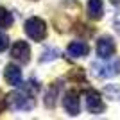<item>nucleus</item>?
<instances>
[{"label": "nucleus", "instance_id": "obj_1", "mask_svg": "<svg viewBox=\"0 0 120 120\" xmlns=\"http://www.w3.org/2000/svg\"><path fill=\"white\" fill-rule=\"evenodd\" d=\"M40 91V82L36 81H29L23 86V90H16L11 91L5 97V106L13 111H30L36 106L34 95Z\"/></svg>", "mask_w": 120, "mask_h": 120}, {"label": "nucleus", "instance_id": "obj_2", "mask_svg": "<svg viewBox=\"0 0 120 120\" xmlns=\"http://www.w3.org/2000/svg\"><path fill=\"white\" fill-rule=\"evenodd\" d=\"M25 34L29 36L32 41H43L47 38V23L40 16H30L23 25Z\"/></svg>", "mask_w": 120, "mask_h": 120}, {"label": "nucleus", "instance_id": "obj_3", "mask_svg": "<svg viewBox=\"0 0 120 120\" xmlns=\"http://www.w3.org/2000/svg\"><path fill=\"white\" fill-rule=\"evenodd\" d=\"M84 99H86V109L90 111L91 115H100L106 111V104L102 100V95H100L97 90H86L84 91Z\"/></svg>", "mask_w": 120, "mask_h": 120}, {"label": "nucleus", "instance_id": "obj_4", "mask_svg": "<svg viewBox=\"0 0 120 120\" xmlns=\"http://www.w3.org/2000/svg\"><path fill=\"white\" fill-rule=\"evenodd\" d=\"M93 74L97 77H102V79H108V77H115L120 74V59H113L106 65H99V63H93Z\"/></svg>", "mask_w": 120, "mask_h": 120}, {"label": "nucleus", "instance_id": "obj_5", "mask_svg": "<svg viewBox=\"0 0 120 120\" xmlns=\"http://www.w3.org/2000/svg\"><path fill=\"white\" fill-rule=\"evenodd\" d=\"M11 57L16 61H20L23 65H27L30 61V47L27 41L20 40V41H15L13 47H11Z\"/></svg>", "mask_w": 120, "mask_h": 120}, {"label": "nucleus", "instance_id": "obj_6", "mask_svg": "<svg viewBox=\"0 0 120 120\" xmlns=\"http://www.w3.org/2000/svg\"><path fill=\"white\" fill-rule=\"evenodd\" d=\"M63 106H65V111L70 116H77L79 115V91L77 90H68L63 95Z\"/></svg>", "mask_w": 120, "mask_h": 120}, {"label": "nucleus", "instance_id": "obj_7", "mask_svg": "<svg viewBox=\"0 0 120 120\" xmlns=\"http://www.w3.org/2000/svg\"><path fill=\"white\" fill-rule=\"evenodd\" d=\"M115 50H116V45L109 36H102V38L97 41V54H99V57H102V59H109L111 56L115 54Z\"/></svg>", "mask_w": 120, "mask_h": 120}, {"label": "nucleus", "instance_id": "obj_8", "mask_svg": "<svg viewBox=\"0 0 120 120\" xmlns=\"http://www.w3.org/2000/svg\"><path fill=\"white\" fill-rule=\"evenodd\" d=\"M4 79L11 86H20L22 84V70L16 65H7L4 70Z\"/></svg>", "mask_w": 120, "mask_h": 120}, {"label": "nucleus", "instance_id": "obj_9", "mask_svg": "<svg viewBox=\"0 0 120 120\" xmlns=\"http://www.w3.org/2000/svg\"><path fill=\"white\" fill-rule=\"evenodd\" d=\"M66 52H68L72 57H84V56H88V52H90V47H88V43H84V41H72V43H68V47H66Z\"/></svg>", "mask_w": 120, "mask_h": 120}, {"label": "nucleus", "instance_id": "obj_10", "mask_svg": "<svg viewBox=\"0 0 120 120\" xmlns=\"http://www.w3.org/2000/svg\"><path fill=\"white\" fill-rule=\"evenodd\" d=\"M88 16L91 20H100L104 16V4H102V0H88Z\"/></svg>", "mask_w": 120, "mask_h": 120}, {"label": "nucleus", "instance_id": "obj_11", "mask_svg": "<svg viewBox=\"0 0 120 120\" xmlns=\"http://www.w3.org/2000/svg\"><path fill=\"white\" fill-rule=\"evenodd\" d=\"M13 22H15V18L11 15V11L0 5V29H9Z\"/></svg>", "mask_w": 120, "mask_h": 120}, {"label": "nucleus", "instance_id": "obj_12", "mask_svg": "<svg viewBox=\"0 0 120 120\" xmlns=\"http://www.w3.org/2000/svg\"><path fill=\"white\" fill-rule=\"evenodd\" d=\"M57 91H59V84H57V82H56L54 84V88H52V86H50V90H49V93H47L45 95V106L47 108H54L56 106V97H57Z\"/></svg>", "mask_w": 120, "mask_h": 120}, {"label": "nucleus", "instance_id": "obj_13", "mask_svg": "<svg viewBox=\"0 0 120 120\" xmlns=\"http://www.w3.org/2000/svg\"><path fill=\"white\" fill-rule=\"evenodd\" d=\"M7 47H9V38H7V34H4L0 30V52H4Z\"/></svg>", "mask_w": 120, "mask_h": 120}, {"label": "nucleus", "instance_id": "obj_14", "mask_svg": "<svg viewBox=\"0 0 120 120\" xmlns=\"http://www.w3.org/2000/svg\"><path fill=\"white\" fill-rule=\"evenodd\" d=\"M57 50L52 49V50H45V54H43V57H41V61H49V59H54V57H57Z\"/></svg>", "mask_w": 120, "mask_h": 120}, {"label": "nucleus", "instance_id": "obj_15", "mask_svg": "<svg viewBox=\"0 0 120 120\" xmlns=\"http://www.w3.org/2000/svg\"><path fill=\"white\" fill-rule=\"evenodd\" d=\"M106 93H109L111 97H118L120 95V88L118 86H108V88H106Z\"/></svg>", "mask_w": 120, "mask_h": 120}, {"label": "nucleus", "instance_id": "obj_16", "mask_svg": "<svg viewBox=\"0 0 120 120\" xmlns=\"http://www.w3.org/2000/svg\"><path fill=\"white\" fill-rule=\"evenodd\" d=\"M115 29H116V32L120 34V15H116V18H115Z\"/></svg>", "mask_w": 120, "mask_h": 120}, {"label": "nucleus", "instance_id": "obj_17", "mask_svg": "<svg viewBox=\"0 0 120 120\" xmlns=\"http://www.w3.org/2000/svg\"><path fill=\"white\" fill-rule=\"evenodd\" d=\"M5 108H7V106H5V99H2V93H0V113H2Z\"/></svg>", "mask_w": 120, "mask_h": 120}, {"label": "nucleus", "instance_id": "obj_18", "mask_svg": "<svg viewBox=\"0 0 120 120\" xmlns=\"http://www.w3.org/2000/svg\"><path fill=\"white\" fill-rule=\"evenodd\" d=\"M109 2H111V4H115V5H118V4H120V0H109Z\"/></svg>", "mask_w": 120, "mask_h": 120}]
</instances>
